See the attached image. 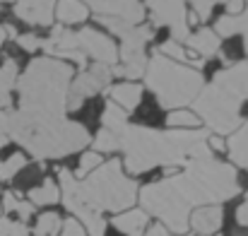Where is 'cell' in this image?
Segmentation results:
<instances>
[{"instance_id":"obj_1","label":"cell","mask_w":248,"mask_h":236,"mask_svg":"<svg viewBox=\"0 0 248 236\" xmlns=\"http://www.w3.org/2000/svg\"><path fill=\"white\" fill-rule=\"evenodd\" d=\"M241 183L232 164L215 157L190 159L183 171L147 183L138 190L142 212L157 217L166 232L183 236L188 232V217L195 207L219 205L239 195Z\"/></svg>"},{"instance_id":"obj_2","label":"cell","mask_w":248,"mask_h":236,"mask_svg":"<svg viewBox=\"0 0 248 236\" xmlns=\"http://www.w3.org/2000/svg\"><path fill=\"white\" fill-rule=\"evenodd\" d=\"M101 128L116 135L118 150L123 152V166L138 176L157 166H186L190 159L215 157L207 147V130H155L147 126L128 123V113L113 101H106L101 113Z\"/></svg>"},{"instance_id":"obj_3","label":"cell","mask_w":248,"mask_h":236,"mask_svg":"<svg viewBox=\"0 0 248 236\" xmlns=\"http://www.w3.org/2000/svg\"><path fill=\"white\" fill-rule=\"evenodd\" d=\"M58 188L65 210L84 227L89 236L106 234V212H125L138 200V183L125 176L121 159L101 161L84 178H75L70 169L58 166Z\"/></svg>"},{"instance_id":"obj_4","label":"cell","mask_w":248,"mask_h":236,"mask_svg":"<svg viewBox=\"0 0 248 236\" xmlns=\"http://www.w3.org/2000/svg\"><path fill=\"white\" fill-rule=\"evenodd\" d=\"M73 68L56 58H34L17 78V113L24 118H65V99Z\"/></svg>"},{"instance_id":"obj_5","label":"cell","mask_w":248,"mask_h":236,"mask_svg":"<svg viewBox=\"0 0 248 236\" xmlns=\"http://www.w3.org/2000/svg\"><path fill=\"white\" fill-rule=\"evenodd\" d=\"M248 101V61L219 70L193 101V113L212 135H232L241 121V104Z\"/></svg>"},{"instance_id":"obj_6","label":"cell","mask_w":248,"mask_h":236,"mask_svg":"<svg viewBox=\"0 0 248 236\" xmlns=\"http://www.w3.org/2000/svg\"><path fill=\"white\" fill-rule=\"evenodd\" d=\"M7 138L39 161L63 159L89 145V133L82 123L68 118H24L12 109Z\"/></svg>"},{"instance_id":"obj_7","label":"cell","mask_w":248,"mask_h":236,"mask_svg":"<svg viewBox=\"0 0 248 236\" xmlns=\"http://www.w3.org/2000/svg\"><path fill=\"white\" fill-rule=\"evenodd\" d=\"M145 82H147V89L157 96L159 106L173 109V111L193 104L195 96L200 94V89L205 87L200 70L186 68L171 58H164L157 51L147 61Z\"/></svg>"},{"instance_id":"obj_8","label":"cell","mask_w":248,"mask_h":236,"mask_svg":"<svg viewBox=\"0 0 248 236\" xmlns=\"http://www.w3.org/2000/svg\"><path fill=\"white\" fill-rule=\"evenodd\" d=\"M96 22L121 39L118 61H123V65H111L113 78L116 75L128 78V82L145 78V70H147L145 46H147V41L155 39V29L152 27H133V24H125V22H118L111 17H96Z\"/></svg>"},{"instance_id":"obj_9","label":"cell","mask_w":248,"mask_h":236,"mask_svg":"<svg viewBox=\"0 0 248 236\" xmlns=\"http://www.w3.org/2000/svg\"><path fill=\"white\" fill-rule=\"evenodd\" d=\"M111 79L113 73L108 65H101V63H94L89 70H82L78 78L70 79V87H68V99H65V111H78L82 109V104L87 99L106 92L108 94V87H111Z\"/></svg>"},{"instance_id":"obj_10","label":"cell","mask_w":248,"mask_h":236,"mask_svg":"<svg viewBox=\"0 0 248 236\" xmlns=\"http://www.w3.org/2000/svg\"><path fill=\"white\" fill-rule=\"evenodd\" d=\"M147 7L152 12V24L155 27H169L173 41H183L190 36L188 31V10H186V0H147Z\"/></svg>"},{"instance_id":"obj_11","label":"cell","mask_w":248,"mask_h":236,"mask_svg":"<svg viewBox=\"0 0 248 236\" xmlns=\"http://www.w3.org/2000/svg\"><path fill=\"white\" fill-rule=\"evenodd\" d=\"M41 48L48 53V58L70 61V63H78L80 68H87V56H84L82 48H80L78 31H70L65 27H53L51 29V36L44 39Z\"/></svg>"},{"instance_id":"obj_12","label":"cell","mask_w":248,"mask_h":236,"mask_svg":"<svg viewBox=\"0 0 248 236\" xmlns=\"http://www.w3.org/2000/svg\"><path fill=\"white\" fill-rule=\"evenodd\" d=\"M84 7L94 12V17H111L125 24L138 27L145 19V5L140 0H82Z\"/></svg>"},{"instance_id":"obj_13","label":"cell","mask_w":248,"mask_h":236,"mask_svg":"<svg viewBox=\"0 0 248 236\" xmlns=\"http://www.w3.org/2000/svg\"><path fill=\"white\" fill-rule=\"evenodd\" d=\"M78 41H80V48L87 58H92L94 63H101V65H118V46L101 31L87 27L78 31Z\"/></svg>"},{"instance_id":"obj_14","label":"cell","mask_w":248,"mask_h":236,"mask_svg":"<svg viewBox=\"0 0 248 236\" xmlns=\"http://www.w3.org/2000/svg\"><path fill=\"white\" fill-rule=\"evenodd\" d=\"M56 2L58 0H15V15L29 27H51Z\"/></svg>"},{"instance_id":"obj_15","label":"cell","mask_w":248,"mask_h":236,"mask_svg":"<svg viewBox=\"0 0 248 236\" xmlns=\"http://www.w3.org/2000/svg\"><path fill=\"white\" fill-rule=\"evenodd\" d=\"M224 220L222 205H205V207H195L188 217V229L198 232L200 236H212L219 232Z\"/></svg>"},{"instance_id":"obj_16","label":"cell","mask_w":248,"mask_h":236,"mask_svg":"<svg viewBox=\"0 0 248 236\" xmlns=\"http://www.w3.org/2000/svg\"><path fill=\"white\" fill-rule=\"evenodd\" d=\"M147 222H150L147 212H142V210H133V207L125 210V212L113 215V220H111V224L125 236H142L145 232H147Z\"/></svg>"},{"instance_id":"obj_17","label":"cell","mask_w":248,"mask_h":236,"mask_svg":"<svg viewBox=\"0 0 248 236\" xmlns=\"http://www.w3.org/2000/svg\"><path fill=\"white\" fill-rule=\"evenodd\" d=\"M186 46L193 48L200 61H207V58H212V56L219 53V36H217L212 29L202 27L200 31H195V34H190V36L186 39Z\"/></svg>"},{"instance_id":"obj_18","label":"cell","mask_w":248,"mask_h":236,"mask_svg":"<svg viewBox=\"0 0 248 236\" xmlns=\"http://www.w3.org/2000/svg\"><path fill=\"white\" fill-rule=\"evenodd\" d=\"M140 99H142V87L138 82H121L111 87V101L125 113L135 111L140 106Z\"/></svg>"},{"instance_id":"obj_19","label":"cell","mask_w":248,"mask_h":236,"mask_svg":"<svg viewBox=\"0 0 248 236\" xmlns=\"http://www.w3.org/2000/svg\"><path fill=\"white\" fill-rule=\"evenodd\" d=\"M227 152H229V157H232V161L236 166H241V169L248 171V121L241 123L232 133V138L227 142Z\"/></svg>"},{"instance_id":"obj_20","label":"cell","mask_w":248,"mask_h":236,"mask_svg":"<svg viewBox=\"0 0 248 236\" xmlns=\"http://www.w3.org/2000/svg\"><path fill=\"white\" fill-rule=\"evenodd\" d=\"M53 17L61 22V27L63 24H80L89 17V10L84 7L82 0H58Z\"/></svg>"},{"instance_id":"obj_21","label":"cell","mask_w":248,"mask_h":236,"mask_svg":"<svg viewBox=\"0 0 248 236\" xmlns=\"http://www.w3.org/2000/svg\"><path fill=\"white\" fill-rule=\"evenodd\" d=\"M27 200H29L34 207H48V205H56V203L61 200V188H58L56 181L46 178L41 186H36V188H31V190L27 193Z\"/></svg>"},{"instance_id":"obj_22","label":"cell","mask_w":248,"mask_h":236,"mask_svg":"<svg viewBox=\"0 0 248 236\" xmlns=\"http://www.w3.org/2000/svg\"><path fill=\"white\" fill-rule=\"evenodd\" d=\"M0 207H2V212H7V215H17L19 222H24V224H27V220L34 215V205H31L29 200H22V195H19L17 190H5V193H2V200H0Z\"/></svg>"},{"instance_id":"obj_23","label":"cell","mask_w":248,"mask_h":236,"mask_svg":"<svg viewBox=\"0 0 248 236\" xmlns=\"http://www.w3.org/2000/svg\"><path fill=\"white\" fill-rule=\"evenodd\" d=\"M17 61L10 56L2 61L0 65V109H7L10 106V96H12V87L17 82Z\"/></svg>"},{"instance_id":"obj_24","label":"cell","mask_w":248,"mask_h":236,"mask_svg":"<svg viewBox=\"0 0 248 236\" xmlns=\"http://www.w3.org/2000/svg\"><path fill=\"white\" fill-rule=\"evenodd\" d=\"M157 53H162L164 58H171V61H176V63H181V65H190L193 70H198V68L202 65L200 58H193V56H190L178 41H173V39H171V41H164V44L157 48Z\"/></svg>"},{"instance_id":"obj_25","label":"cell","mask_w":248,"mask_h":236,"mask_svg":"<svg viewBox=\"0 0 248 236\" xmlns=\"http://www.w3.org/2000/svg\"><path fill=\"white\" fill-rule=\"evenodd\" d=\"M166 126H171L173 130H195L200 126V118L193 113V111H186V109H176L166 116Z\"/></svg>"},{"instance_id":"obj_26","label":"cell","mask_w":248,"mask_h":236,"mask_svg":"<svg viewBox=\"0 0 248 236\" xmlns=\"http://www.w3.org/2000/svg\"><path fill=\"white\" fill-rule=\"evenodd\" d=\"M24 166H27V155L24 152H15L10 157L0 159V181H12Z\"/></svg>"},{"instance_id":"obj_27","label":"cell","mask_w":248,"mask_h":236,"mask_svg":"<svg viewBox=\"0 0 248 236\" xmlns=\"http://www.w3.org/2000/svg\"><path fill=\"white\" fill-rule=\"evenodd\" d=\"M61 224H63V220L56 215V212H44V215H39V220H36V227H34V236H58L61 234Z\"/></svg>"},{"instance_id":"obj_28","label":"cell","mask_w":248,"mask_h":236,"mask_svg":"<svg viewBox=\"0 0 248 236\" xmlns=\"http://www.w3.org/2000/svg\"><path fill=\"white\" fill-rule=\"evenodd\" d=\"M92 150H94V152H99V155H104V152H118L116 135H113L111 130L101 128V130L94 135V140H92Z\"/></svg>"},{"instance_id":"obj_29","label":"cell","mask_w":248,"mask_h":236,"mask_svg":"<svg viewBox=\"0 0 248 236\" xmlns=\"http://www.w3.org/2000/svg\"><path fill=\"white\" fill-rule=\"evenodd\" d=\"M219 39H229L234 34H239V17L236 15H222L217 22H215V29H212Z\"/></svg>"},{"instance_id":"obj_30","label":"cell","mask_w":248,"mask_h":236,"mask_svg":"<svg viewBox=\"0 0 248 236\" xmlns=\"http://www.w3.org/2000/svg\"><path fill=\"white\" fill-rule=\"evenodd\" d=\"M96 166H101V155L94 152V150H89V152H84L82 157H80V166H78V171H73V176L80 181L87 173H92Z\"/></svg>"},{"instance_id":"obj_31","label":"cell","mask_w":248,"mask_h":236,"mask_svg":"<svg viewBox=\"0 0 248 236\" xmlns=\"http://www.w3.org/2000/svg\"><path fill=\"white\" fill-rule=\"evenodd\" d=\"M0 236H29V227L19 220H10L0 215Z\"/></svg>"},{"instance_id":"obj_32","label":"cell","mask_w":248,"mask_h":236,"mask_svg":"<svg viewBox=\"0 0 248 236\" xmlns=\"http://www.w3.org/2000/svg\"><path fill=\"white\" fill-rule=\"evenodd\" d=\"M193 7V15L198 17V22H207L212 17V10L219 0H186Z\"/></svg>"},{"instance_id":"obj_33","label":"cell","mask_w":248,"mask_h":236,"mask_svg":"<svg viewBox=\"0 0 248 236\" xmlns=\"http://www.w3.org/2000/svg\"><path fill=\"white\" fill-rule=\"evenodd\" d=\"M17 44H19V48H22V51H27V53H34V51H39V48H41L44 39L29 31V34H22V36H17Z\"/></svg>"},{"instance_id":"obj_34","label":"cell","mask_w":248,"mask_h":236,"mask_svg":"<svg viewBox=\"0 0 248 236\" xmlns=\"http://www.w3.org/2000/svg\"><path fill=\"white\" fill-rule=\"evenodd\" d=\"M58 236H87V232H84V227L75 217H68V220L61 224V234Z\"/></svg>"},{"instance_id":"obj_35","label":"cell","mask_w":248,"mask_h":236,"mask_svg":"<svg viewBox=\"0 0 248 236\" xmlns=\"http://www.w3.org/2000/svg\"><path fill=\"white\" fill-rule=\"evenodd\" d=\"M236 17H239V31L244 34V48L248 53V2H246V10H241Z\"/></svg>"},{"instance_id":"obj_36","label":"cell","mask_w":248,"mask_h":236,"mask_svg":"<svg viewBox=\"0 0 248 236\" xmlns=\"http://www.w3.org/2000/svg\"><path fill=\"white\" fill-rule=\"evenodd\" d=\"M236 222L241 227H248V195H246V200L239 205V210H236Z\"/></svg>"},{"instance_id":"obj_37","label":"cell","mask_w":248,"mask_h":236,"mask_svg":"<svg viewBox=\"0 0 248 236\" xmlns=\"http://www.w3.org/2000/svg\"><path fill=\"white\" fill-rule=\"evenodd\" d=\"M207 147H210L212 152H224V150H227V145H224V140H222L219 135H210V138H207Z\"/></svg>"},{"instance_id":"obj_38","label":"cell","mask_w":248,"mask_h":236,"mask_svg":"<svg viewBox=\"0 0 248 236\" xmlns=\"http://www.w3.org/2000/svg\"><path fill=\"white\" fill-rule=\"evenodd\" d=\"M244 10V0H227V15H239Z\"/></svg>"},{"instance_id":"obj_39","label":"cell","mask_w":248,"mask_h":236,"mask_svg":"<svg viewBox=\"0 0 248 236\" xmlns=\"http://www.w3.org/2000/svg\"><path fill=\"white\" fill-rule=\"evenodd\" d=\"M142 236H176V234L166 232L162 224H155V227H150V229H147V234H142Z\"/></svg>"},{"instance_id":"obj_40","label":"cell","mask_w":248,"mask_h":236,"mask_svg":"<svg viewBox=\"0 0 248 236\" xmlns=\"http://www.w3.org/2000/svg\"><path fill=\"white\" fill-rule=\"evenodd\" d=\"M5 39H7V34H5V24H0V48H2Z\"/></svg>"},{"instance_id":"obj_41","label":"cell","mask_w":248,"mask_h":236,"mask_svg":"<svg viewBox=\"0 0 248 236\" xmlns=\"http://www.w3.org/2000/svg\"><path fill=\"white\" fill-rule=\"evenodd\" d=\"M0 2H15V0H0Z\"/></svg>"},{"instance_id":"obj_42","label":"cell","mask_w":248,"mask_h":236,"mask_svg":"<svg viewBox=\"0 0 248 236\" xmlns=\"http://www.w3.org/2000/svg\"><path fill=\"white\" fill-rule=\"evenodd\" d=\"M0 215H2V207H0Z\"/></svg>"}]
</instances>
